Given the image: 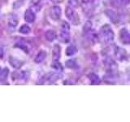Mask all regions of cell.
Masks as SVG:
<instances>
[{"label":"cell","mask_w":130,"mask_h":122,"mask_svg":"<svg viewBox=\"0 0 130 122\" xmlns=\"http://www.w3.org/2000/svg\"><path fill=\"white\" fill-rule=\"evenodd\" d=\"M66 16L71 20L73 24H76H76H79V21H80L79 16L71 7H68L66 8Z\"/></svg>","instance_id":"7a4b0ae2"},{"label":"cell","mask_w":130,"mask_h":122,"mask_svg":"<svg viewBox=\"0 0 130 122\" xmlns=\"http://www.w3.org/2000/svg\"><path fill=\"white\" fill-rule=\"evenodd\" d=\"M51 66L53 68L56 69V70H62L63 68H62V65H61L60 63H59L58 60H54V62L52 63Z\"/></svg>","instance_id":"ffe728a7"},{"label":"cell","mask_w":130,"mask_h":122,"mask_svg":"<svg viewBox=\"0 0 130 122\" xmlns=\"http://www.w3.org/2000/svg\"><path fill=\"white\" fill-rule=\"evenodd\" d=\"M16 47H18L19 48H20V49H23V50L25 51V52H28V47H27V45L24 43V42H18V43H16V45H15Z\"/></svg>","instance_id":"44dd1931"},{"label":"cell","mask_w":130,"mask_h":122,"mask_svg":"<svg viewBox=\"0 0 130 122\" xmlns=\"http://www.w3.org/2000/svg\"><path fill=\"white\" fill-rule=\"evenodd\" d=\"M120 3L123 4V5H128V4L130 3V0H120Z\"/></svg>","instance_id":"484cf974"},{"label":"cell","mask_w":130,"mask_h":122,"mask_svg":"<svg viewBox=\"0 0 130 122\" xmlns=\"http://www.w3.org/2000/svg\"><path fill=\"white\" fill-rule=\"evenodd\" d=\"M106 14H107V16L112 20L113 22H116L118 16H117V15L115 11H113L111 10H107L106 11Z\"/></svg>","instance_id":"9a60e30c"},{"label":"cell","mask_w":130,"mask_h":122,"mask_svg":"<svg viewBox=\"0 0 130 122\" xmlns=\"http://www.w3.org/2000/svg\"><path fill=\"white\" fill-rule=\"evenodd\" d=\"M8 24H9V25L11 27H15L18 24V20H17V17L13 14V15H11L10 17H9V20H8Z\"/></svg>","instance_id":"5bb4252c"},{"label":"cell","mask_w":130,"mask_h":122,"mask_svg":"<svg viewBox=\"0 0 130 122\" xmlns=\"http://www.w3.org/2000/svg\"><path fill=\"white\" fill-rule=\"evenodd\" d=\"M60 57V47L59 45H55L53 48V59L54 60H58Z\"/></svg>","instance_id":"8fae6325"},{"label":"cell","mask_w":130,"mask_h":122,"mask_svg":"<svg viewBox=\"0 0 130 122\" xmlns=\"http://www.w3.org/2000/svg\"><path fill=\"white\" fill-rule=\"evenodd\" d=\"M116 58L118 59H120V61H123L126 59L127 52H126V51L124 50V49L118 47L116 49Z\"/></svg>","instance_id":"52a82bcc"},{"label":"cell","mask_w":130,"mask_h":122,"mask_svg":"<svg viewBox=\"0 0 130 122\" xmlns=\"http://www.w3.org/2000/svg\"><path fill=\"white\" fill-rule=\"evenodd\" d=\"M89 78L91 81V84L92 85H99L100 83V79L99 76L95 73H90L89 75Z\"/></svg>","instance_id":"4fadbf2b"},{"label":"cell","mask_w":130,"mask_h":122,"mask_svg":"<svg viewBox=\"0 0 130 122\" xmlns=\"http://www.w3.org/2000/svg\"><path fill=\"white\" fill-rule=\"evenodd\" d=\"M54 3H60V1H62V0H52Z\"/></svg>","instance_id":"83f0119b"},{"label":"cell","mask_w":130,"mask_h":122,"mask_svg":"<svg viewBox=\"0 0 130 122\" xmlns=\"http://www.w3.org/2000/svg\"><path fill=\"white\" fill-rule=\"evenodd\" d=\"M19 32L24 34H27L30 32V28L28 25H27V24H23V25L20 28Z\"/></svg>","instance_id":"d6986e66"},{"label":"cell","mask_w":130,"mask_h":122,"mask_svg":"<svg viewBox=\"0 0 130 122\" xmlns=\"http://www.w3.org/2000/svg\"><path fill=\"white\" fill-rule=\"evenodd\" d=\"M3 50L2 47H0V58H3Z\"/></svg>","instance_id":"4316f807"},{"label":"cell","mask_w":130,"mask_h":122,"mask_svg":"<svg viewBox=\"0 0 130 122\" xmlns=\"http://www.w3.org/2000/svg\"><path fill=\"white\" fill-rule=\"evenodd\" d=\"M120 39L124 44H130V33L126 28H122L120 31Z\"/></svg>","instance_id":"3957f363"},{"label":"cell","mask_w":130,"mask_h":122,"mask_svg":"<svg viewBox=\"0 0 130 122\" xmlns=\"http://www.w3.org/2000/svg\"><path fill=\"white\" fill-rule=\"evenodd\" d=\"M46 52L45 51H40L38 52V54L37 55V56L35 57V62L36 63H42V61L46 59Z\"/></svg>","instance_id":"9c48e42d"},{"label":"cell","mask_w":130,"mask_h":122,"mask_svg":"<svg viewBox=\"0 0 130 122\" xmlns=\"http://www.w3.org/2000/svg\"><path fill=\"white\" fill-rule=\"evenodd\" d=\"M45 36H46V38L47 39V41L49 42H52L56 38V33L54 30H47L45 34Z\"/></svg>","instance_id":"30bf717a"},{"label":"cell","mask_w":130,"mask_h":122,"mask_svg":"<svg viewBox=\"0 0 130 122\" xmlns=\"http://www.w3.org/2000/svg\"><path fill=\"white\" fill-rule=\"evenodd\" d=\"M76 52H77V49L74 46H69L66 49V55H68V56H71V55H75Z\"/></svg>","instance_id":"2e32d148"},{"label":"cell","mask_w":130,"mask_h":122,"mask_svg":"<svg viewBox=\"0 0 130 122\" xmlns=\"http://www.w3.org/2000/svg\"><path fill=\"white\" fill-rule=\"evenodd\" d=\"M92 27V24L90 21H87L86 23L84 25V31L85 32H88L89 30H90V28Z\"/></svg>","instance_id":"cb8c5ba5"},{"label":"cell","mask_w":130,"mask_h":122,"mask_svg":"<svg viewBox=\"0 0 130 122\" xmlns=\"http://www.w3.org/2000/svg\"><path fill=\"white\" fill-rule=\"evenodd\" d=\"M100 35H101V38L106 42H111V41L114 39V33L108 24H105V25L102 27L100 31Z\"/></svg>","instance_id":"6da1fadb"},{"label":"cell","mask_w":130,"mask_h":122,"mask_svg":"<svg viewBox=\"0 0 130 122\" xmlns=\"http://www.w3.org/2000/svg\"><path fill=\"white\" fill-rule=\"evenodd\" d=\"M105 65L106 67H107V69L110 72V73H114V72H116L117 71V66L116 63L114 62V61H112L111 59H108L105 62Z\"/></svg>","instance_id":"5b68a950"},{"label":"cell","mask_w":130,"mask_h":122,"mask_svg":"<svg viewBox=\"0 0 130 122\" xmlns=\"http://www.w3.org/2000/svg\"><path fill=\"white\" fill-rule=\"evenodd\" d=\"M66 66L68 68H77V64L74 59H69L66 62Z\"/></svg>","instance_id":"ac0fdd59"},{"label":"cell","mask_w":130,"mask_h":122,"mask_svg":"<svg viewBox=\"0 0 130 122\" xmlns=\"http://www.w3.org/2000/svg\"><path fill=\"white\" fill-rule=\"evenodd\" d=\"M0 72H1V70H0Z\"/></svg>","instance_id":"f1b7e54d"},{"label":"cell","mask_w":130,"mask_h":122,"mask_svg":"<svg viewBox=\"0 0 130 122\" xmlns=\"http://www.w3.org/2000/svg\"><path fill=\"white\" fill-rule=\"evenodd\" d=\"M9 62H10V64L11 65V66L15 68H20L23 65L22 61H20V60L15 59V58H13V57H10Z\"/></svg>","instance_id":"ba28073f"},{"label":"cell","mask_w":130,"mask_h":122,"mask_svg":"<svg viewBox=\"0 0 130 122\" xmlns=\"http://www.w3.org/2000/svg\"><path fill=\"white\" fill-rule=\"evenodd\" d=\"M69 29H70L69 24L67 22L63 21L62 23V25H61V30H62V31H68V32H69Z\"/></svg>","instance_id":"7402d4cb"},{"label":"cell","mask_w":130,"mask_h":122,"mask_svg":"<svg viewBox=\"0 0 130 122\" xmlns=\"http://www.w3.org/2000/svg\"><path fill=\"white\" fill-rule=\"evenodd\" d=\"M35 14L30 9H28L24 12V20L28 23H32L35 20Z\"/></svg>","instance_id":"8992f818"},{"label":"cell","mask_w":130,"mask_h":122,"mask_svg":"<svg viewBox=\"0 0 130 122\" xmlns=\"http://www.w3.org/2000/svg\"><path fill=\"white\" fill-rule=\"evenodd\" d=\"M93 0H82V4L83 5H89L93 3Z\"/></svg>","instance_id":"d4e9b609"},{"label":"cell","mask_w":130,"mask_h":122,"mask_svg":"<svg viewBox=\"0 0 130 122\" xmlns=\"http://www.w3.org/2000/svg\"><path fill=\"white\" fill-rule=\"evenodd\" d=\"M8 72H9V69L5 68L0 72V81H5L7 77Z\"/></svg>","instance_id":"e0dca14e"},{"label":"cell","mask_w":130,"mask_h":122,"mask_svg":"<svg viewBox=\"0 0 130 122\" xmlns=\"http://www.w3.org/2000/svg\"><path fill=\"white\" fill-rule=\"evenodd\" d=\"M78 0H69L68 1V5L69 7H71L72 8L74 7H76L77 6H78Z\"/></svg>","instance_id":"603a6c76"},{"label":"cell","mask_w":130,"mask_h":122,"mask_svg":"<svg viewBox=\"0 0 130 122\" xmlns=\"http://www.w3.org/2000/svg\"><path fill=\"white\" fill-rule=\"evenodd\" d=\"M60 39L63 42L67 43L69 42V39H70V35H69V32L68 31H62L61 30L60 33Z\"/></svg>","instance_id":"7c38bea8"},{"label":"cell","mask_w":130,"mask_h":122,"mask_svg":"<svg viewBox=\"0 0 130 122\" xmlns=\"http://www.w3.org/2000/svg\"><path fill=\"white\" fill-rule=\"evenodd\" d=\"M50 14H51V17L53 20H58L61 16V8L58 6H54L51 9Z\"/></svg>","instance_id":"277c9868"}]
</instances>
